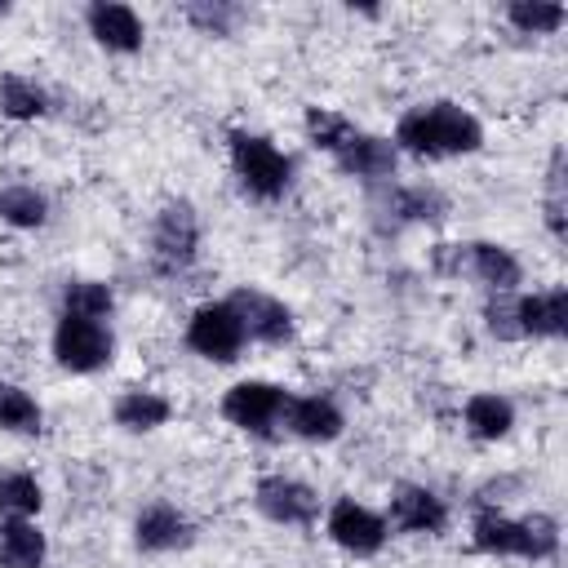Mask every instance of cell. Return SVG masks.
<instances>
[{"instance_id": "cell-10", "label": "cell", "mask_w": 568, "mask_h": 568, "mask_svg": "<svg viewBox=\"0 0 568 568\" xmlns=\"http://www.w3.org/2000/svg\"><path fill=\"white\" fill-rule=\"evenodd\" d=\"M328 532H333V541H337L342 550H351V555H377L382 541H386V524H382L373 510H364L359 501H351V497H342V501L333 506Z\"/></svg>"}, {"instance_id": "cell-2", "label": "cell", "mask_w": 568, "mask_h": 568, "mask_svg": "<svg viewBox=\"0 0 568 568\" xmlns=\"http://www.w3.org/2000/svg\"><path fill=\"white\" fill-rule=\"evenodd\" d=\"M559 532L550 515H532V519H501V515H479L475 519V550L484 555H524V559H546L555 555Z\"/></svg>"}, {"instance_id": "cell-20", "label": "cell", "mask_w": 568, "mask_h": 568, "mask_svg": "<svg viewBox=\"0 0 568 568\" xmlns=\"http://www.w3.org/2000/svg\"><path fill=\"white\" fill-rule=\"evenodd\" d=\"M510 422H515V413H510V404L501 395H470L466 399V426H470V435L501 439L510 430Z\"/></svg>"}, {"instance_id": "cell-24", "label": "cell", "mask_w": 568, "mask_h": 568, "mask_svg": "<svg viewBox=\"0 0 568 568\" xmlns=\"http://www.w3.org/2000/svg\"><path fill=\"white\" fill-rule=\"evenodd\" d=\"M0 426L4 430H18V435H36L40 430V408L27 390L0 382Z\"/></svg>"}, {"instance_id": "cell-15", "label": "cell", "mask_w": 568, "mask_h": 568, "mask_svg": "<svg viewBox=\"0 0 568 568\" xmlns=\"http://www.w3.org/2000/svg\"><path fill=\"white\" fill-rule=\"evenodd\" d=\"M284 417H288V430L302 439H337L342 435V413L320 395L284 399Z\"/></svg>"}, {"instance_id": "cell-14", "label": "cell", "mask_w": 568, "mask_h": 568, "mask_svg": "<svg viewBox=\"0 0 568 568\" xmlns=\"http://www.w3.org/2000/svg\"><path fill=\"white\" fill-rule=\"evenodd\" d=\"M519 328L524 337H559L568 328V288H550V293H532L519 297Z\"/></svg>"}, {"instance_id": "cell-4", "label": "cell", "mask_w": 568, "mask_h": 568, "mask_svg": "<svg viewBox=\"0 0 568 568\" xmlns=\"http://www.w3.org/2000/svg\"><path fill=\"white\" fill-rule=\"evenodd\" d=\"M53 355L71 373H93V368H102L111 359V333L98 320L62 315V324L53 333Z\"/></svg>"}, {"instance_id": "cell-9", "label": "cell", "mask_w": 568, "mask_h": 568, "mask_svg": "<svg viewBox=\"0 0 568 568\" xmlns=\"http://www.w3.org/2000/svg\"><path fill=\"white\" fill-rule=\"evenodd\" d=\"M257 510L275 524H311L320 510V497L288 475H266L257 484Z\"/></svg>"}, {"instance_id": "cell-5", "label": "cell", "mask_w": 568, "mask_h": 568, "mask_svg": "<svg viewBox=\"0 0 568 568\" xmlns=\"http://www.w3.org/2000/svg\"><path fill=\"white\" fill-rule=\"evenodd\" d=\"M186 342L191 351H200L204 359H235L240 346H244V328H240V315L226 306V302H213V306H200L191 315V328H186Z\"/></svg>"}, {"instance_id": "cell-18", "label": "cell", "mask_w": 568, "mask_h": 568, "mask_svg": "<svg viewBox=\"0 0 568 568\" xmlns=\"http://www.w3.org/2000/svg\"><path fill=\"white\" fill-rule=\"evenodd\" d=\"M337 164L355 178H386V173H395V146L386 138H359L355 133V142L337 155Z\"/></svg>"}, {"instance_id": "cell-29", "label": "cell", "mask_w": 568, "mask_h": 568, "mask_svg": "<svg viewBox=\"0 0 568 568\" xmlns=\"http://www.w3.org/2000/svg\"><path fill=\"white\" fill-rule=\"evenodd\" d=\"M484 320H488V333L501 337V342H519V337H524V328H519V302L506 297V293H497V297L488 302Z\"/></svg>"}, {"instance_id": "cell-21", "label": "cell", "mask_w": 568, "mask_h": 568, "mask_svg": "<svg viewBox=\"0 0 568 568\" xmlns=\"http://www.w3.org/2000/svg\"><path fill=\"white\" fill-rule=\"evenodd\" d=\"M306 133H311L315 146H324V151H333V155H342V151L355 142L351 120L337 115V111H324V106H311V111H306Z\"/></svg>"}, {"instance_id": "cell-17", "label": "cell", "mask_w": 568, "mask_h": 568, "mask_svg": "<svg viewBox=\"0 0 568 568\" xmlns=\"http://www.w3.org/2000/svg\"><path fill=\"white\" fill-rule=\"evenodd\" d=\"M466 266H470V275H479L497 293H510L519 284V262L501 244H470L466 248Z\"/></svg>"}, {"instance_id": "cell-30", "label": "cell", "mask_w": 568, "mask_h": 568, "mask_svg": "<svg viewBox=\"0 0 568 568\" xmlns=\"http://www.w3.org/2000/svg\"><path fill=\"white\" fill-rule=\"evenodd\" d=\"M564 209H568V200H564V151H555V155H550V186H546V222H550V231H555L559 240L568 235Z\"/></svg>"}, {"instance_id": "cell-7", "label": "cell", "mask_w": 568, "mask_h": 568, "mask_svg": "<svg viewBox=\"0 0 568 568\" xmlns=\"http://www.w3.org/2000/svg\"><path fill=\"white\" fill-rule=\"evenodd\" d=\"M226 306L240 315L244 337H257V342H266V346H280V342H288V333H293L288 306L275 302V297H266V293H257V288H240Z\"/></svg>"}, {"instance_id": "cell-22", "label": "cell", "mask_w": 568, "mask_h": 568, "mask_svg": "<svg viewBox=\"0 0 568 568\" xmlns=\"http://www.w3.org/2000/svg\"><path fill=\"white\" fill-rule=\"evenodd\" d=\"M0 111L9 120H36L44 111V93L22 75H0Z\"/></svg>"}, {"instance_id": "cell-23", "label": "cell", "mask_w": 568, "mask_h": 568, "mask_svg": "<svg viewBox=\"0 0 568 568\" xmlns=\"http://www.w3.org/2000/svg\"><path fill=\"white\" fill-rule=\"evenodd\" d=\"M40 484L31 479V475H22V470H9V475H0V510L4 515H13V519H27V515H36L40 510Z\"/></svg>"}, {"instance_id": "cell-26", "label": "cell", "mask_w": 568, "mask_h": 568, "mask_svg": "<svg viewBox=\"0 0 568 568\" xmlns=\"http://www.w3.org/2000/svg\"><path fill=\"white\" fill-rule=\"evenodd\" d=\"M0 217L9 226L31 231L44 222V195H36L31 186H9V191H0Z\"/></svg>"}, {"instance_id": "cell-27", "label": "cell", "mask_w": 568, "mask_h": 568, "mask_svg": "<svg viewBox=\"0 0 568 568\" xmlns=\"http://www.w3.org/2000/svg\"><path fill=\"white\" fill-rule=\"evenodd\" d=\"M182 13H186V22L200 27L204 36H231V27H235V18H240V9L226 4V0H191Z\"/></svg>"}, {"instance_id": "cell-3", "label": "cell", "mask_w": 568, "mask_h": 568, "mask_svg": "<svg viewBox=\"0 0 568 568\" xmlns=\"http://www.w3.org/2000/svg\"><path fill=\"white\" fill-rule=\"evenodd\" d=\"M231 160H235L240 182H244L257 200L284 195L293 164H288V155H280L266 138H257V133H231Z\"/></svg>"}, {"instance_id": "cell-19", "label": "cell", "mask_w": 568, "mask_h": 568, "mask_svg": "<svg viewBox=\"0 0 568 568\" xmlns=\"http://www.w3.org/2000/svg\"><path fill=\"white\" fill-rule=\"evenodd\" d=\"M169 399L164 395H151V390H129L120 404H115V422L124 430H155L169 422Z\"/></svg>"}, {"instance_id": "cell-31", "label": "cell", "mask_w": 568, "mask_h": 568, "mask_svg": "<svg viewBox=\"0 0 568 568\" xmlns=\"http://www.w3.org/2000/svg\"><path fill=\"white\" fill-rule=\"evenodd\" d=\"M462 262H466V257H462V248H457V244H439V248H435V266H439L444 275L462 271Z\"/></svg>"}, {"instance_id": "cell-6", "label": "cell", "mask_w": 568, "mask_h": 568, "mask_svg": "<svg viewBox=\"0 0 568 568\" xmlns=\"http://www.w3.org/2000/svg\"><path fill=\"white\" fill-rule=\"evenodd\" d=\"M195 244H200L195 209H191L186 200L164 204V213L155 217V262H160V271H182V266H191Z\"/></svg>"}, {"instance_id": "cell-32", "label": "cell", "mask_w": 568, "mask_h": 568, "mask_svg": "<svg viewBox=\"0 0 568 568\" xmlns=\"http://www.w3.org/2000/svg\"><path fill=\"white\" fill-rule=\"evenodd\" d=\"M4 13H9V4H4V0H0V18H4Z\"/></svg>"}, {"instance_id": "cell-12", "label": "cell", "mask_w": 568, "mask_h": 568, "mask_svg": "<svg viewBox=\"0 0 568 568\" xmlns=\"http://www.w3.org/2000/svg\"><path fill=\"white\" fill-rule=\"evenodd\" d=\"M89 31L98 36V44L115 49V53H133L142 44V22L129 4H111V0H98L89 9Z\"/></svg>"}, {"instance_id": "cell-1", "label": "cell", "mask_w": 568, "mask_h": 568, "mask_svg": "<svg viewBox=\"0 0 568 568\" xmlns=\"http://www.w3.org/2000/svg\"><path fill=\"white\" fill-rule=\"evenodd\" d=\"M399 146L417 151V155H462V151H475L484 142L479 133V120L466 115L462 106L453 102H435V106H417L399 120Z\"/></svg>"}, {"instance_id": "cell-8", "label": "cell", "mask_w": 568, "mask_h": 568, "mask_svg": "<svg viewBox=\"0 0 568 568\" xmlns=\"http://www.w3.org/2000/svg\"><path fill=\"white\" fill-rule=\"evenodd\" d=\"M222 413H226V422H235L244 430H266L284 413V390L271 382H240L226 390Z\"/></svg>"}, {"instance_id": "cell-11", "label": "cell", "mask_w": 568, "mask_h": 568, "mask_svg": "<svg viewBox=\"0 0 568 568\" xmlns=\"http://www.w3.org/2000/svg\"><path fill=\"white\" fill-rule=\"evenodd\" d=\"M444 519H448V510H444V501L435 493L413 488V484L395 488V497H390V524L399 532H439Z\"/></svg>"}, {"instance_id": "cell-13", "label": "cell", "mask_w": 568, "mask_h": 568, "mask_svg": "<svg viewBox=\"0 0 568 568\" xmlns=\"http://www.w3.org/2000/svg\"><path fill=\"white\" fill-rule=\"evenodd\" d=\"M133 537H138V546H142V550H178V546H186V541H191V524H186L173 506L155 501V506H146V510L138 515Z\"/></svg>"}, {"instance_id": "cell-16", "label": "cell", "mask_w": 568, "mask_h": 568, "mask_svg": "<svg viewBox=\"0 0 568 568\" xmlns=\"http://www.w3.org/2000/svg\"><path fill=\"white\" fill-rule=\"evenodd\" d=\"M0 564L4 568H40L44 564V537L27 519L0 524Z\"/></svg>"}, {"instance_id": "cell-25", "label": "cell", "mask_w": 568, "mask_h": 568, "mask_svg": "<svg viewBox=\"0 0 568 568\" xmlns=\"http://www.w3.org/2000/svg\"><path fill=\"white\" fill-rule=\"evenodd\" d=\"M62 306H67V315H75V320H102V315L111 311V288L98 284V280H75V284H67Z\"/></svg>"}, {"instance_id": "cell-28", "label": "cell", "mask_w": 568, "mask_h": 568, "mask_svg": "<svg viewBox=\"0 0 568 568\" xmlns=\"http://www.w3.org/2000/svg\"><path fill=\"white\" fill-rule=\"evenodd\" d=\"M506 18L519 27V31H528V36H537V31H559V22H564V9L559 4H510L506 9Z\"/></svg>"}]
</instances>
